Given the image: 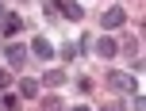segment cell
I'll list each match as a JSON object with an SVG mask.
<instances>
[{
  "mask_svg": "<svg viewBox=\"0 0 146 111\" xmlns=\"http://www.w3.org/2000/svg\"><path fill=\"white\" fill-rule=\"evenodd\" d=\"M108 88L111 92H139V84H135L131 73H108Z\"/></svg>",
  "mask_w": 146,
  "mask_h": 111,
  "instance_id": "cell-1",
  "label": "cell"
},
{
  "mask_svg": "<svg viewBox=\"0 0 146 111\" xmlns=\"http://www.w3.org/2000/svg\"><path fill=\"white\" fill-rule=\"evenodd\" d=\"M123 23H127V12H123L119 4H115V8H108V12L100 15V27H104V31H115V27H123Z\"/></svg>",
  "mask_w": 146,
  "mask_h": 111,
  "instance_id": "cell-2",
  "label": "cell"
},
{
  "mask_svg": "<svg viewBox=\"0 0 146 111\" xmlns=\"http://www.w3.org/2000/svg\"><path fill=\"white\" fill-rule=\"evenodd\" d=\"M4 61L12 69H23V61H27V46H19V42H8V50H4Z\"/></svg>",
  "mask_w": 146,
  "mask_h": 111,
  "instance_id": "cell-3",
  "label": "cell"
},
{
  "mask_svg": "<svg viewBox=\"0 0 146 111\" xmlns=\"http://www.w3.org/2000/svg\"><path fill=\"white\" fill-rule=\"evenodd\" d=\"M92 50H96V58H104V61H108V58H115V54H119V46H115V38L100 35V38L92 42Z\"/></svg>",
  "mask_w": 146,
  "mask_h": 111,
  "instance_id": "cell-4",
  "label": "cell"
},
{
  "mask_svg": "<svg viewBox=\"0 0 146 111\" xmlns=\"http://www.w3.org/2000/svg\"><path fill=\"white\" fill-rule=\"evenodd\" d=\"M27 54H35V58H42V61H50V58H54V46H50V42H46V38H42V35H38V38H35V42H31V50H27Z\"/></svg>",
  "mask_w": 146,
  "mask_h": 111,
  "instance_id": "cell-5",
  "label": "cell"
},
{
  "mask_svg": "<svg viewBox=\"0 0 146 111\" xmlns=\"http://www.w3.org/2000/svg\"><path fill=\"white\" fill-rule=\"evenodd\" d=\"M58 15H66V19L77 23L81 15H85V8H81V4H73V0H58Z\"/></svg>",
  "mask_w": 146,
  "mask_h": 111,
  "instance_id": "cell-6",
  "label": "cell"
},
{
  "mask_svg": "<svg viewBox=\"0 0 146 111\" xmlns=\"http://www.w3.org/2000/svg\"><path fill=\"white\" fill-rule=\"evenodd\" d=\"M38 84H42V88H62V84H66V73H62V69H46Z\"/></svg>",
  "mask_w": 146,
  "mask_h": 111,
  "instance_id": "cell-7",
  "label": "cell"
},
{
  "mask_svg": "<svg viewBox=\"0 0 146 111\" xmlns=\"http://www.w3.org/2000/svg\"><path fill=\"white\" fill-rule=\"evenodd\" d=\"M0 31H4L8 38H12V35H19V31H23V19H19V15H4V23H0Z\"/></svg>",
  "mask_w": 146,
  "mask_h": 111,
  "instance_id": "cell-8",
  "label": "cell"
},
{
  "mask_svg": "<svg viewBox=\"0 0 146 111\" xmlns=\"http://www.w3.org/2000/svg\"><path fill=\"white\" fill-rule=\"evenodd\" d=\"M38 88H42V84H38V81H31V77H23V81H19V96H27V100L42 96V92H38Z\"/></svg>",
  "mask_w": 146,
  "mask_h": 111,
  "instance_id": "cell-9",
  "label": "cell"
},
{
  "mask_svg": "<svg viewBox=\"0 0 146 111\" xmlns=\"http://www.w3.org/2000/svg\"><path fill=\"white\" fill-rule=\"evenodd\" d=\"M38 111H62V100H58V96L50 92V96H42V104H38Z\"/></svg>",
  "mask_w": 146,
  "mask_h": 111,
  "instance_id": "cell-10",
  "label": "cell"
},
{
  "mask_svg": "<svg viewBox=\"0 0 146 111\" xmlns=\"http://www.w3.org/2000/svg\"><path fill=\"white\" fill-rule=\"evenodd\" d=\"M0 111H19V96H12V92L0 96Z\"/></svg>",
  "mask_w": 146,
  "mask_h": 111,
  "instance_id": "cell-11",
  "label": "cell"
},
{
  "mask_svg": "<svg viewBox=\"0 0 146 111\" xmlns=\"http://www.w3.org/2000/svg\"><path fill=\"white\" fill-rule=\"evenodd\" d=\"M8 81H12V77H8V69L0 65V88H8Z\"/></svg>",
  "mask_w": 146,
  "mask_h": 111,
  "instance_id": "cell-12",
  "label": "cell"
},
{
  "mask_svg": "<svg viewBox=\"0 0 146 111\" xmlns=\"http://www.w3.org/2000/svg\"><path fill=\"white\" fill-rule=\"evenodd\" d=\"M100 111H127V107H123V104H104Z\"/></svg>",
  "mask_w": 146,
  "mask_h": 111,
  "instance_id": "cell-13",
  "label": "cell"
},
{
  "mask_svg": "<svg viewBox=\"0 0 146 111\" xmlns=\"http://www.w3.org/2000/svg\"><path fill=\"white\" fill-rule=\"evenodd\" d=\"M4 15H8V12H4V4H0V19H4Z\"/></svg>",
  "mask_w": 146,
  "mask_h": 111,
  "instance_id": "cell-14",
  "label": "cell"
},
{
  "mask_svg": "<svg viewBox=\"0 0 146 111\" xmlns=\"http://www.w3.org/2000/svg\"><path fill=\"white\" fill-rule=\"evenodd\" d=\"M73 111H88V107H73Z\"/></svg>",
  "mask_w": 146,
  "mask_h": 111,
  "instance_id": "cell-15",
  "label": "cell"
}]
</instances>
